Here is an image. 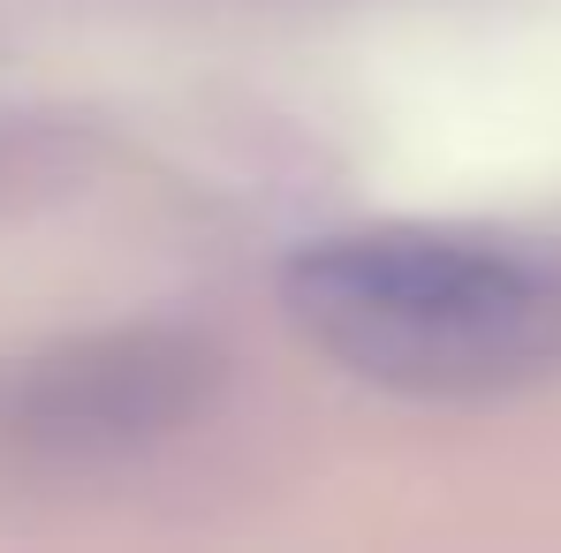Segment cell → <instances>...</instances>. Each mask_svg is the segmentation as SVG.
I'll use <instances>...</instances> for the list:
<instances>
[{
  "instance_id": "2",
  "label": "cell",
  "mask_w": 561,
  "mask_h": 553,
  "mask_svg": "<svg viewBox=\"0 0 561 553\" xmlns=\"http://www.w3.org/2000/svg\"><path fill=\"white\" fill-rule=\"evenodd\" d=\"M175 371L183 357H152L145 342L114 349H69L61 365L23 371L8 417L31 440H114L175 410Z\"/></svg>"
},
{
  "instance_id": "1",
  "label": "cell",
  "mask_w": 561,
  "mask_h": 553,
  "mask_svg": "<svg viewBox=\"0 0 561 553\" xmlns=\"http://www.w3.org/2000/svg\"><path fill=\"white\" fill-rule=\"evenodd\" d=\"M280 296L311 349L417 402H485L561 357V274L456 228L319 235L288 258Z\"/></svg>"
}]
</instances>
